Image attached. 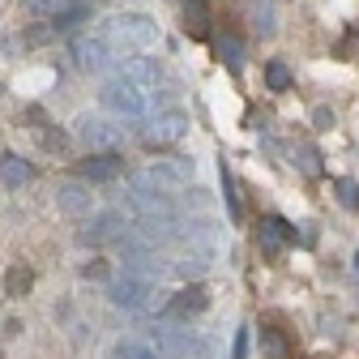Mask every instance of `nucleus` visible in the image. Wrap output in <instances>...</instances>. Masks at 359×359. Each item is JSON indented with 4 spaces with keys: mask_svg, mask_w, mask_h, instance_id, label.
<instances>
[{
    "mask_svg": "<svg viewBox=\"0 0 359 359\" xmlns=\"http://www.w3.org/2000/svg\"><path fill=\"white\" fill-rule=\"evenodd\" d=\"M312 120H317V128H334V111L330 107H317V111H312Z\"/></svg>",
    "mask_w": 359,
    "mask_h": 359,
    "instance_id": "nucleus-27",
    "label": "nucleus"
},
{
    "mask_svg": "<svg viewBox=\"0 0 359 359\" xmlns=\"http://www.w3.org/2000/svg\"><path fill=\"white\" fill-rule=\"evenodd\" d=\"M124 175V154L116 150H99L77 163V180H90V184H107V180H120Z\"/></svg>",
    "mask_w": 359,
    "mask_h": 359,
    "instance_id": "nucleus-3",
    "label": "nucleus"
},
{
    "mask_svg": "<svg viewBox=\"0 0 359 359\" xmlns=\"http://www.w3.org/2000/svg\"><path fill=\"white\" fill-rule=\"evenodd\" d=\"M189 133V116L184 111H163V116H154L150 124H146V142L150 146H171V142H180Z\"/></svg>",
    "mask_w": 359,
    "mask_h": 359,
    "instance_id": "nucleus-5",
    "label": "nucleus"
},
{
    "mask_svg": "<svg viewBox=\"0 0 359 359\" xmlns=\"http://www.w3.org/2000/svg\"><path fill=\"white\" fill-rule=\"evenodd\" d=\"M231 359H248V330L236 334V346H231Z\"/></svg>",
    "mask_w": 359,
    "mask_h": 359,
    "instance_id": "nucleus-26",
    "label": "nucleus"
},
{
    "mask_svg": "<svg viewBox=\"0 0 359 359\" xmlns=\"http://www.w3.org/2000/svg\"><path fill=\"white\" fill-rule=\"evenodd\" d=\"M291 163H295V171H304L308 180H317V175L325 171V163H321V150H317V146H295V150H291Z\"/></svg>",
    "mask_w": 359,
    "mask_h": 359,
    "instance_id": "nucleus-16",
    "label": "nucleus"
},
{
    "mask_svg": "<svg viewBox=\"0 0 359 359\" xmlns=\"http://www.w3.org/2000/svg\"><path fill=\"white\" fill-rule=\"evenodd\" d=\"M150 175L154 180H171V184H189V180H193V163L189 158H158Z\"/></svg>",
    "mask_w": 359,
    "mask_h": 359,
    "instance_id": "nucleus-14",
    "label": "nucleus"
},
{
    "mask_svg": "<svg viewBox=\"0 0 359 359\" xmlns=\"http://www.w3.org/2000/svg\"><path fill=\"white\" fill-rule=\"evenodd\" d=\"M248 22H252V30L261 39H269V34L278 30V22H274V0H248Z\"/></svg>",
    "mask_w": 359,
    "mask_h": 359,
    "instance_id": "nucleus-13",
    "label": "nucleus"
},
{
    "mask_svg": "<svg viewBox=\"0 0 359 359\" xmlns=\"http://www.w3.org/2000/svg\"><path fill=\"white\" fill-rule=\"evenodd\" d=\"M116 355H120V359H158L146 342H133V338H128V342H120V346H116Z\"/></svg>",
    "mask_w": 359,
    "mask_h": 359,
    "instance_id": "nucleus-24",
    "label": "nucleus"
},
{
    "mask_svg": "<svg viewBox=\"0 0 359 359\" xmlns=\"http://www.w3.org/2000/svg\"><path fill=\"white\" fill-rule=\"evenodd\" d=\"M60 205H65L69 214H81V210H90V193H81L77 184H65V189H60Z\"/></svg>",
    "mask_w": 359,
    "mask_h": 359,
    "instance_id": "nucleus-21",
    "label": "nucleus"
},
{
    "mask_svg": "<svg viewBox=\"0 0 359 359\" xmlns=\"http://www.w3.org/2000/svg\"><path fill=\"white\" fill-rule=\"evenodd\" d=\"M39 142L48 146V150H56V154H65V150H69V137H65L60 128H39Z\"/></svg>",
    "mask_w": 359,
    "mask_h": 359,
    "instance_id": "nucleus-25",
    "label": "nucleus"
},
{
    "mask_svg": "<svg viewBox=\"0 0 359 359\" xmlns=\"http://www.w3.org/2000/svg\"><path fill=\"white\" fill-rule=\"evenodd\" d=\"M299 244H304V248H312V244H317V227H312V222H304V231H299Z\"/></svg>",
    "mask_w": 359,
    "mask_h": 359,
    "instance_id": "nucleus-28",
    "label": "nucleus"
},
{
    "mask_svg": "<svg viewBox=\"0 0 359 359\" xmlns=\"http://www.w3.org/2000/svg\"><path fill=\"white\" fill-rule=\"evenodd\" d=\"M30 287H34V274H30L26 265H13L9 274H5V295H9V299H22Z\"/></svg>",
    "mask_w": 359,
    "mask_h": 359,
    "instance_id": "nucleus-17",
    "label": "nucleus"
},
{
    "mask_svg": "<svg viewBox=\"0 0 359 359\" xmlns=\"http://www.w3.org/2000/svg\"><path fill=\"white\" fill-rule=\"evenodd\" d=\"M77 133H81L86 146H99V150H111V146L120 142V128L107 124V120H95V116H81V120H77Z\"/></svg>",
    "mask_w": 359,
    "mask_h": 359,
    "instance_id": "nucleus-8",
    "label": "nucleus"
},
{
    "mask_svg": "<svg viewBox=\"0 0 359 359\" xmlns=\"http://www.w3.org/2000/svg\"><path fill=\"white\" fill-rule=\"evenodd\" d=\"M338 201H342V210H351V214H359V184L355 180H338Z\"/></svg>",
    "mask_w": 359,
    "mask_h": 359,
    "instance_id": "nucleus-22",
    "label": "nucleus"
},
{
    "mask_svg": "<svg viewBox=\"0 0 359 359\" xmlns=\"http://www.w3.org/2000/svg\"><path fill=\"white\" fill-rule=\"evenodd\" d=\"M99 103L111 111V116H128V120H137V116H146V107H150V95H146V86H137V81H128V77H116V81H107L103 90H99Z\"/></svg>",
    "mask_w": 359,
    "mask_h": 359,
    "instance_id": "nucleus-2",
    "label": "nucleus"
},
{
    "mask_svg": "<svg viewBox=\"0 0 359 359\" xmlns=\"http://www.w3.org/2000/svg\"><path fill=\"white\" fill-rule=\"evenodd\" d=\"M146 295H150V283H142V278H124L111 287V299L120 308H146Z\"/></svg>",
    "mask_w": 359,
    "mask_h": 359,
    "instance_id": "nucleus-11",
    "label": "nucleus"
},
{
    "mask_svg": "<svg viewBox=\"0 0 359 359\" xmlns=\"http://www.w3.org/2000/svg\"><path fill=\"white\" fill-rule=\"evenodd\" d=\"M261 351L265 359H291V342L283 338V330H261Z\"/></svg>",
    "mask_w": 359,
    "mask_h": 359,
    "instance_id": "nucleus-18",
    "label": "nucleus"
},
{
    "mask_svg": "<svg viewBox=\"0 0 359 359\" xmlns=\"http://www.w3.org/2000/svg\"><path fill=\"white\" fill-rule=\"evenodd\" d=\"M103 39L116 43V48H124V52H150V48H158V26L146 13H116L107 22Z\"/></svg>",
    "mask_w": 359,
    "mask_h": 359,
    "instance_id": "nucleus-1",
    "label": "nucleus"
},
{
    "mask_svg": "<svg viewBox=\"0 0 359 359\" xmlns=\"http://www.w3.org/2000/svg\"><path fill=\"white\" fill-rule=\"evenodd\" d=\"M116 236H124V218L107 210V214H99V218L81 231V244H107V240H116Z\"/></svg>",
    "mask_w": 359,
    "mask_h": 359,
    "instance_id": "nucleus-9",
    "label": "nucleus"
},
{
    "mask_svg": "<svg viewBox=\"0 0 359 359\" xmlns=\"http://www.w3.org/2000/svg\"><path fill=\"white\" fill-rule=\"evenodd\" d=\"M184 26H189V34L193 39H205L210 34V5H205V0H184Z\"/></svg>",
    "mask_w": 359,
    "mask_h": 359,
    "instance_id": "nucleus-15",
    "label": "nucleus"
},
{
    "mask_svg": "<svg viewBox=\"0 0 359 359\" xmlns=\"http://www.w3.org/2000/svg\"><path fill=\"white\" fill-rule=\"evenodd\" d=\"M73 52H77V65H81V69H90V73L111 69V65H116V56H120L107 39H77V43H73Z\"/></svg>",
    "mask_w": 359,
    "mask_h": 359,
    "instance_id": "nucleus-6",
    "label": "nucleus"
},
{
    "mask_svg": "<svg viewBox=\"0 0 359 359\" xmlns=\"http://www.w3.org/2000/svg\"><path fill=\"white\" fill-rule=\"evenodd\" d=\"M291 240H295V227H291L287 218H278V214L261 218V227H257V248H261L265 257H278Z\"/></svg>",
    "mask_w": 359,
    "mask_h": 359,
    "instance_id": "nucleus-4",
    "label": "nucleus"
},
{
    "mask_svg": "<svg viewBox=\"0 0 359 359\" xmlns=\"http://www.w3.org/2000/svg\"><path fill=\"white\" fill-rule=\"evenodd\" d=\"M210 308V291L201 287V283H193V287H184L171 304H167V317H175V321H193L197 312H205Z\"/></svg>",
    "mask_w": 359,
    "mask_h": 359,
    "instance_id": "nucleus-7",
    "label": "nucleus"
},
{
    "mask_svg": "<svg viewBox=\"0 0 359 359\" xmlns=\"http://www.w3.org/2000/svg\"><path fill=\"white\" fill-rule=\"evenodd\" d=\"M222 193H227V210H231V218H240V193H236V175H231L227 163H222Z\"/></svg>",
    "mask_w": 359,
    "mask_h": 359,
    "instance_id": "nucleus-23",
    "label": "nucleus"
},
{
    "mask_svg": "<svg viewBox=\"0 0 359 359\" xmlns=\"http://www.w3.org/2000/svg\"><path fill=\"white\" fill-rule=\"evenodd\" d=\"M265 86L274 90V95H283V90H291V69L283 60H269L265 65Z\"/></svg>",
    "mask_w": 359,
    "mask_h": 359,
    "instance_id": "nucleus-20",
    "label": "nucleus"
},
{
    "mask_svg": "<svg viewBox=\"0 0 359 359\" xmlns=\"http://www.w3.org/2000/svg\"><path fill=\"white\" fill-rule=\"evenodd\" d=\"M81 0H26V9L30 13H39V18H60V13H69V9H77Z\"/></svg>",
    "mask_w": 359,
    "mask_h": 359,
    "instance_id": "nucleus-19",
    "label": "nucleus"
},
{
    "mask_svg": "<svg viewBox=\"0 0 359 359\" xmlns=\"http://www.w3.org/2000/svg\"><path fill=\"white\" fill-rule=\"evenodd\" d=\"M34 180V167L18 154H0V184H9V189H22Z\"/></svg>",
    "mask_w": 359,
    "mask_h": 359,
    "instance_id": "nucleus-10",
    "label": "nucleus"
},
{
    "mask_svg": "<svg viewBox=\"0 0 359 359\" xmlns=\"http://www.w3.org/2000/svg\"><path fill=\"white\" fill-rule=\"evenodd\" d=\"M214 52H218V60L227 65L231 73L244 69V43H240V34H231V30H227V34H218V39H214Z\"/></svg>",
    "mask_w": 359,
    "mask_h": 359,
    "instance_id": "nucleus-12",
    "label": "nucleus"
}]
</instances>
